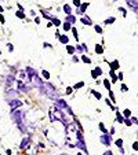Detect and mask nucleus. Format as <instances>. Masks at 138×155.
<instances>
[{
    "label": "nucleus",
    "mask_w": 138,
    "mask_h": 155,
    "mask_svg": "<svg viewBox=\"0 0 138 155\" xmlns=\"http://www.w3.org/2000/svg\"><path fill=\"white\" fill-rule=\"evenodd\" d=\"M112 1H116V0H112Z\"/></svg>",
    "instance_id": "5fc2aeb1"
},
{
    "label": "nucleus",
    "mask_w": 138,
    "mask_h": 155,
    "mask_svg": "<svg viewBox=\"0 0 138 155\" xmlns=\"http://www.w3.org/2000/svg\"><path fill=\"white\" fill-rule=\"evenodd\" d=\"M42 89H43V92L46 93L48 97H51V99H54V100L58 99V92L55 91V88H54L51 84H43Z\"/></svg>",
    "instance_id": "f257e3e1"
},
{
    "label": "nucleus",
    "mask_w": 138,
    "mask_h": 155,
    "mask_svg": "<svg viewBox=\"0 0 138 155\" xmlns=\"http://www.w3.org/2000/svg\"><path fill=\"white\" fill-rule=\"evenodd\" d=\"M99 129L102 130V133H108V130L105 129V126H104V124H102V122H99Z\"/></svg>",
    "instance_id": "bb28decb"
},
{
    "label": "nucleus",
    "mask_w": 138,
    "mask_h": 155,
    "mask_svg": "<svg viewBox=\"0 0 138 155\" xmlns=\"http://www.w3.org/2000/svg\"><path fill=\"white\" fill-rule=\"evenodd\" d=\"M84 87V82H79V84L75 85V89H78V88H83Z\"/></svg>",
    "instance_id": "f704fd0d"
},
{
    "label": "nucleus",
    "mask_w": 138,
    "mask_h": 155,
    "mask_svg": "<svg viewBox=\"0 0 138 155\" xmlns=\"http://www.w3.org/2000/svg\"><path fill=\"white\" fill-rule=\"evenodd\" d=\"M73 4L76 6V7H80V4H82V3H80V0H73Z\"/></svg>",
    "instance_id": "58836bf2"
},
{
    "label": "nucleus",
    "mask_w": 138,
    "mask_h": 155,
    "mask_svg": "<svg viewBox=\"0 0 138 155\" xmlns=\"http://www.w3.org/2000/svg\"><path fill=\"white\" fill-rule=\"evenodd\" d=\"M14 81H15V77H14V75H9V77H7V84L9 85H13Z\"/></svg>",
    "instance_id": "f3484780"
},
{
    "label": "nucleus",
    "mask_w": 138,
    "mask_h": 155,
    "mask_svg": "<svg viewBox=\"0 0 138 155\" xmlns=\"http://www.w3.org/2000/svg\"><path fill=\"white\" fill-rule=\"evenodd\" d=\"M137 144H138L137 141H135V143H134V144H133V148H134V150H135V151H137V148H138V146H137Z\"/></svg>",
    "instance_id": "a18cd8bd"
},
{
    "label": "nucleus",
    "mask_w": 138,
    "mask_h": 155,
    "mask_svg": "<svg viewBox=\"0 0 138 155\" xmlns=\"http://www.w3.org/2000/svg\"><path fill=\"white\" fill-rule=\"evenodd\" d=\"M124 115H126V117H130V115H131V111H130L129 109H126L124 110Z\"/></svg>",
    "instance_id": "4c0bfd02"
},
{
    "label": "nucleus",
    "mask_w": 138,
    "mask_h": 155,
    "mask_svg": "<svg viewBox=\"0 0 138 155\" xmlns=\"http://www.w3.org/2000/svg\"><path fill=\"white\" fill-rule=\"evenodd\" d=\"M95 52H97V54H102V52H104V47L99 45V44H97V45H95Z\"/></svg>",
    "instance_id": "dca6fc26"
},
{
    "label": "nucleus",
    "mask_w": 138,
    "mask_h": 155,
    "mask_svg": "<svg viewBox=\"0 0 138 155\" xmlns=\"http://www.w3.org/2000/svg\"><path fill=\"white\" fill-rule=\"evenodd\" d=\"M104 85H105V88L108 89V91H111V82H109V80L104 81Z\"/></svg>",
    "instance_id": "5701e85b"
},
{
    "label": "nucleus",
    "mask_w": 138,
    "mask_h": 155,
    "mask_svg": "<svg viewBox=\"0 0 138 155\" xmlns=\"http://www.w3.org/2000/svg\"><path fill=\"white\" fill-rule=\"evenodd\" d=\"M13 50H14V47L11 44H9V51H13Z\"/></svg>",
    "instance_id": "603ef678"
},
{
    "label": "nucleus",
    "mask_w": 138,
    "mask_h": 155,
    "mask_svg": "<svg viewBox=\"0 0 138 155\" xmlns=\"http://www.w3.org/2000/svg\"><path fill=\"white\" fill-rule=\"evenodd\" d=\"M51 23H54L55 26H60L61 25V21L58 19V18H52V22H51Z\"/></svg>",
    "instance_id": "4be33fe9"
},
{
    "label": "nucleus",
    "mask_w": 138,
    "mask_h": 155,
    "mask_svg": "<svg viewBox=\"0 0 138 155\" xmlns=\"http://www.w3.org/2000/svg\"><path fill=\"white\" fill-rule=\"evenodd\" d=\"M127 4L134 10V13H137V0H127Z\"/></svg>",
    "instance_id": "1a4fd4ad"
},
{
    "label": "nucleus",
    "mask_w": 138,
    "mask_h": 155,
    "mask_svg": "<svg viewBox=\"0 0 138 155\" xmlns=\"http://www.w3.org/2000/svg\"><path fill=\"white\" fill-rule=\"evenodd\" d=\"M42 74H43V77L46 78V80H48V78H50V73H48V71L43 70V73H42Z\"/></svg>",
    "instance_id": "c85d7f7f"
},
{
    "label": "nucleus",
    "mask_w": 138,
    "mask_h": 155,
    "mask_svg": "<svg viewBox=\"0 0 138 155\" xmlns=\"http://www.w3.org/2000/svg\"><path fill=\"white\" fill-rule=\"evenodd\" d=\"M29 143H30V137H25L21 141V146H19V147H21L22 150H25V148H28V147H29Z\"/></svg>",
    "instance_id": "6e6552de"
},
{
    "label": "nucleus",
    "mask_w": 138,
    "mask_h": 155,
    "mask_svg": "<svg viewBox=\"0 0 138 155\" xmlns=\"http://www.w3.org/2000/svg\"><path fill=\"white\" fill-rule=\"evenodd\" d=\"M82 22H83V23H84V25H88V26L91 25V19H90V18H86V17H83V18H82Z\"/></svg>",
    "instance_id": "aec40b11"
},
{
    "label": "nucleus",
    "mask_w": 138,
    "mask_h": 155,
    "mask_svg": "<svg viewBox=\"0 0 138 155\" xmlns=\"http://www.w3.org/2000/svg\"><path fill=\"white\" fill-rule=\"evenodd\" d=\"M75 50H78V51H83V48H82V45H78Z\"/></svg>",
    "instance_id": "8fccbe9b"
},
{
    "label": "nucleus",
    "mask_w": 138,
    "mask_h": 155,
    "mask_svg": "<svg viewBox=\"0 0 138 155\" xmlns=\"http://www.w3.org/2000/svg\"><path fill=\"white\" fill-rule=\"evenodd\" d=\"M17 17L24 19V18H25V14H24V11H17Z\"/></svg>",
    "instance_id": "c756f323"
},
{
    "label": "nucleus",
    "mask_w": 138,
    "mask_h": 155,
    "mask_svg": "<svg viewBox=\"0 0 138 155\" xmlns=\"http://www.w3.org/2000/svg\"><path fill=\"white\" fill-rule=\"evenodd\" d=\"M120 91H123V92H127V91H129V88H127V85H121V88H120Z\"/></svg>",
    "instance_id": "e433bc0d"
},
{
    "label": "nucleus",
    "mask_w": 138,
    "mask_h": 155,
    "mask_svg": "<svg viewBox=\"0 0 138 155\" xmlns=\"http://www.w3.org/2000/svg\"><path fill=\"white\" fill-rule=\"evenodd\" d=\"M60 41L62 43V44H68V41H69L68 36H60Z\"/></svg>",
    "instance_id": "a211bd4d"
},
{
    "label": "nucleus",
    "mask_w": 138,
    "mask_h": 155,
    "mask_svg": "<svg viewBox=\"0 0 138 155\" xmlns=\"http://www.w3.org/2000/svg\"><path fill=\"white\" fill-rule=\"evenodd\" d=\"M111 69H112V71L117 70V69H119V62H117V60H113V62L111 63Z\"/></svg>",
    "instance_id": "ddd939ff"
},
{
    "label": "nucleus",
    "mask_w": 138,
    "mask_h": 155,
    "mask_svg": "<svg viewBox=\"0 0 138 155\" xmlns=\"http://www.w3.org/2000/svg\"><path fill=\"white\" fill-rule=\"evenodd\" d=\"M18 91H19V92H28V91H29V87L25 85L22 81H19V82H18Z\"/></svg>",
    "instance_id": "0eeeda50"
},
{
    "label": "nucleus",
    "mask_w": 138,
    "mask_h": 155,
    "mask_svg": "<svg viewBox=\"0 0 138 155\" xmlns=\"http://www.w3.org/2000/svg\"><path fill=\"white\" fill-rule=\"evenodd\" d=\"M64 11H65V14H66V15H70V13H72V10H70V6L65 4V6H64Z\"/></svg>",
    "instance_id": "2eb2a0df"
},
{
    "label": "nucleus",
    "mask_w": 138,
    "mask_h": 155,
    "mask_svg": "<svg viewBox=\"0 0 138 155\" xmlns=\"http://www.w3.org/2000/svg\"><path fill=\"white\" fill-rule=\"evenodd\" d=\"M115 21H116L115 18H109V19H106V21H105V23H106V25H111V23H113Z\"/></svg>",
    "instance_id": "473e14b6"
},
{
    "label": "nucleus",
    "mask_w": 138,
    "mask_h": 155,
    "mask_svg": "<svg viewBox=\"0 0 138 155\" xmlns=\"http://www.w3.org/2000/svg\"><path fill=\"white\" fill-rule=\"evenodd\" d=\"M109 96H111L112 102H115V95H113V92H112V91H109Z\"/></svg>",
    "instance_id": "ea45409f"
},
{
    "label": "nucleus",
    "mask_w": 138,
    "mask_h": 155,
    "mask_svg": "<svg viewBox=\"0 0 138 155\" xmlns=\"http://www.w3.org/2000/svg\"><path fill=\"white\" fill-rule=\"evenodd\" d=\"M111 77H112V82H116L117 81V75L113 73V71H111Z\"/></svg>",
    "instance_id": "b1692460"
},
{
    "label": "nucleus",
    "mask_w": 138,
    "mask_h": 155,
    "mask_svg": "<svg viewBox=\"0 0 138 155\" xmlns=\"http://www.w3.org/2000/svg\"><path fill=\"white\" fill-rule=\"evenodd\" d=\"M64 30H66V32H68V30H70V23L65 22V23H64Z\"/></svg>",
    "instance_id": "2f4dec72"
},
{
    "label": "nucleus",
    "mask_w": 138,
    "mask_h": 155,
    "mask_svg": "<svg viewBox=\"0 0 138 155\" xmlns=\"http://www.w3.org/2000/svg\"><path fill=\"white\" fill-rule=\"evenodd\" d=\"M9 104H10V107H11V111H13V110H15L17 107H21L22 102L18 100V99H11V100H9Z\"/></svg>",
    "instance_id": "39448f33"
},
{
    "label": "nucleus",
    "mask_w": 138,
    "mask_h": 155,
    "mask_svg": "<svg viewBox=\"0 0 138 155\" xmlns=\"http://www.w3.org/2000/svg\"><path fill=\"white\" fill-rule=\"evenodd\" d=\"M55 107H57V109H66V107H68V104H66V102H64V100H62V99H60V97H58V99H57V100H55Z\"/></svg>",
    "instance_id": "423d86ee"
},
{
    "label": "nucleus",
    "mask_w": 138,
    "mask_h": 155,
    "mask_svg": "<svg viewBox=\"0 0 138 155\" xmlns=\"http://www.w3.org/2000/svg\"><path fill=\"white\" fill-rule=\"evenodd\" d=\"M4 21H6L4 17H3V15H0V22H1V23H4Z\"/></svg>",
    "instance_id": "49530a36"
},
{
    "label": "nucleus",
    "mask_w": 138,
    "mask_h": 155,
    "mask_svg": "<svg viewBox=\"0 0 138 155\" xmlns=\"http://www.w3.org/2000/svg\"><path fill=\"white\" fill-rule=\"evenodd\" d=\"M95 30H97L98 33H102V28H101L99 25H95Z\"/></svg>",
    "instance_id": "c9c22d12"
},
{
    "label": "nucleus",
    "mask_w": 138,
    "mask_h": 155,
    "mask_svg": "<svg viewBox=\"0 0 138 155\" xmlns=\"http://www.w3.org/2000/svg\"><path fill=\"white\" fill-rule=\"evenodd\" d=\"M117 80H123V73H119V74H117Z\"/></svg>",
    "instance_id": "c03bdc74"
},
{
    "label": "nucleus",
    "mask_w": 138,
    "mask_h": 155,
    "mask_svg": "<svg viewBox=\"0 0 138 155\" xmlns=\"http://www.w3.org/2000/svg\"><path fill=\"white\" fill-rule=\"evenodd\" d=\"M29 78H30V81H32V84H33L34 87H37V88H42V87H43V81L37 77V74L29 75Z\"/></svg>",
    "instance_id": "7ed1b4c3"
},
{
    "label": "nucleus",
    "mask_w": 138,
    "mask_h": 155,
    "mask_svg": "<svg viewBox=\"0 0 138 155\" xmlns=\"http://www.w3.org/2000/svg\"><path fill=\"white\" fill-rule=\"evenodd\" d=\"M91 93H93V95H94V96L97 97L98 100H99V99H102V95H101V93H99V92H97V91H94V89L91 91Z\"/></svg>",
    "instance_id": "412c9836"
},
{
    "label": "nucleus",
    "mask_w": 138,
    "mask_h": 155,
    "mask_svg": "<svg viewBox=\"0 0 138 155\" xmlns=\"http://www.w3.org/2000/svg\"><path fill=\"white\" fill-rule=\"evenodd\" d=\"M18 77H19L21 81H24L25 80V73H24V71H19V73H18Z\"/></svg>",
    "instance_id": "a878e982"
},
{
    "label": "nucleus",
    "mask_w": 138,
    "mask_h": 155,
    "mask_svg": "<svg viewBox=\"0 0 138 155\" xmlns=\"http://www.w3.org/2000/svg\"><path fill=\"white\" fill-rule=\"evenodd\" d=\"M72 29V32H73V36H75V38H79V34H78V29L76 28H70Z\"/></svg>",
    "instance_id": "7c9ffc66"
},
{
    "label": "nucleus",
    "mask_w": 138,
    "mask_h": 155,
    "mask_svg": "<svg viewBox=\"0 0 138 155\" xmlns=\"http://www.w3.org/2000/svg\"><path fill=\"white\" fill-rule=\"evenodd\" d=\"M104 155H113V152H112V151H106Z\"/></svg>",
    "instance_id": "09e8293b"
},
{
    "label": "nucleus",
    "mask_w": 138,
    "mask_h": 155,
    "mask_svg": "<svg viewBox=\"0 0 138 155\" xmlns=\"http://www.w3.org/2000/svg\"><path fill=\"white\" fill-rule=\"evenodd\" d=\"M82 60H83L84 63H90V62H91V59L88 58V56H83V58H82Z\"/></svg>",
    "instance_id": "72a5a7b5"
},
{
    "label": "nucleus",
    "mask_w": 138,
    "mask_h": 155,
    "mask_svg": "<svg viewBox=\"0 0 138 155\" xmlns=\"http://www.w3.org/2000/svg\"><path fill=\"white\" fill-rule=\"evenodd\" d=\"M66 22H68V23H75V22H76V18H75L73 15H66Z\"/></svg>",
    "instance_id": "f8f14e48"
},
{
    "label": "nucleus",
    "mask_w": 138,
    "mask_h": 155,
    "mask_svg": "<svg viewBox=\"0 0 138 155\" xmlns=\"http://www.w3.org/2000/svg\"><path fill=\"white\" fill-rule=\"evenodd\" d=\"M0 13H3V7L1 6H0Z\"/></svg>",
    "instance_id": "864d4df0"
},
{
    "label": "nucleus",
    "mask_w": 138,
    "mask_h": 155,
    "mask_svg": "<svg viewBox=\"0 0 138 155\" xmlns=\"http://www.w3.org/2000/svg\"><path fill=\"white\" fill-rule=\"evenodd\" d=\"M43 45L46 47V48H50V47H51V44H48V43H44Z\"/></svg>",
    "instance_id": "de8ad7c7"
},
{
    "label": "nucleus",
    "mask_w": 138,
    "mask_h": 155,
    "mask_svg": "<svg viewBox=\"0 0 138 155\" xmlns=\"http://www.w3.org/2000/svg\"><path fill=\"white\" fill-rule=\"evenodd\" d=\"M0 55H1V54H0Z\"/></svg>",
    "instance_id": "6e6d98bb"
},
{
    "label": "nucleus",
    "mask_w": 138,
    "mask_h": 155,
    "mask_svg": "<svg viewBox=\"0 0 138 155\" xmlns=\"http://www.w3.org/2000/svg\"><path fill=\"white\" fill-rule=\"evenodd\" d=\"M115 111H116V118H117V122H120V124H121V122H124V118H123V117L120 115V113H119L117 110H115Z\"/></svg>",
    "instance_id": "6ab92c4d"
},
{
    "label": "nucleus",
    "mask_w": 138,
    "mask_h": 155,
    "mask_svg": "<svg viewBox=\"0 0 138 155\" xmlns=\"http://www.w3.org/2000/svg\"><path fill=\"white\" fill-rule=\"evenodd\" d=\"M24 115L25 114L19 111V110H13V113H11V118L14 119V122H17V124H21L22 119H24Z\"/></svg>",
    "instance_id": "f03ea898"
},
{
    "label": "nucleus",
    "mask_w": 138,
    "mask_h": 155,
    "mask_svg": "<svg viewBox=\"0 0 138 155\" xmlns=\"http://www.w3.org/2000/svg\"><path fill=\"white\" fill-rule=\"evenodd\" d=\"M116 146L119 147V148H123V140H121V139L116 140Z\"/></svg>",
    "instance_id": "393cba45"
},
{
    "label": "nucleus",
    "mask_w": 138,
    "mask_h": 155,
    "mask_svg": "<svg viewBox=\"0 0 138 155\" xmlns=\"http://www.w3.org/2000/svg\"><path fill=\"white\" fill-rule=\"evenodd\" d=\"M124 122H126V125H129V126H131L133 124H131V121L130 119H124Z\"/></svg>",
    "instance_id": "79ce46f5"
},
{
    "label": "nucleus",
    "mask_w": 138,
    "mask_h": 155,
    "mask_svg": "<svg viewBox=\"0 0 138 155\" xmlns=\"http://www.w3.org/2000/svg\"><path fill=\"white\" fill-rule=\"evenodd\" d=\"M42 15H43L44 18H47V19H52V15H50V14H48V11H44V10H42Z\"/></svg>",
    "instance_id": "4468645a"
},
{
    "label": "nucleus",
    "mask_w": 138,
    "mask_h": 155,
    "mask_svg": "<svg viewBox=\"0 0 138 155\" xmlns=\"http://www.w3.org/2000/svg\"><path fill=\"white\" fill-rule=\"evenodd\" d=\"M130 121H131V124H135V122H137V118L134 117V118H133V119H130Z\"/></svg>",
    "instance_id": "3c124183"
},
{
    "label": "nucleus",
    "mask_w": 138,
    "mask_h": 155,
    "mask_svg": "<svg viewBox=\"0 0 138 155\" xmlns=\"http://www.w3.org/2000/svg\"><path fill=\"white\" fill-rule=\"evenodd\" d=\"M99 141L102 143L104 146H111V141H112V137L109 133H104L101 137H99Z\"/></svg>",
    "instance_id": "20e7f679"
},
{
    "label": "nucleus",
    "mask_w": 138,
    "mask_h": 155,
    "mask_svg": "<svg viewBox=\"0 0 138 155\" xmlns=\"http://www.w3.org/2000/svg\"><path fill=\"white\" fill-rule=\"evenodd\" d=\"M66 51H68L69 54H73V52H75V48H73V47H70V45H66Z\"/></svg>",
    "instance_id": "cd10ccee"
},
{
    "label": "nucleus",
    "mask_w": 138,
    "mask_h": 155,
    "mask_svg": "<svg viewBox=\"0 0 138 155\" xmlns=\"http://www.w3.org/2000/svg\"><path fill=\"white\" fill-rule=\"evenodd\" d=\"M72 91H73V88H66V95H69V93H72Z\"/></svg>",
    "instance_id": "37998d69"
},
{
    "label": "nucleus",
    "mask_w": 138,
    "mask_h": 155,
    "mask_svg": "<svg viewBox=\"0 0 138 155\" xmlns=\"http://www.w3.org/2000/svg\"><path fill=\"white\" fill-rule=\"evenodd\" d=\"M119 11H120V13L123 14L124 17H126V15H127V13H126V10H124V8H121V7H120V8H119Z\"/></svg>",
    "instance_id": "a19ab883"
},
{
    "label": "nucleus",
    "mask_w": 138,
    "mask_h": 155,
    "mask_svg": "<svg viewBox=\"0 0 138 155\" xmlns=\"http://www.w3.org/2000/svg\"><path fill=\"white\" fill-rule=\"evenodd\" d=\"M87 7H88V3H83V4H80V8L78 10V14H84L86 13Z\"/></svg>",
    "instance_id": "9b49d317"
},
{
    "label": "nucleus",
    "mask_w": 138,
    "mask_h": 155,
    "mask_svg": "<svg viewBox=\"0 0 138 155\" xmlns=\"http://www.w3.org/2000/svg\"><path fill=\"white\" fill-rule=\"evenodd\" d=\"M102 74V70L99 69V67H95L94 70H93V73H91V75H93V78H97L98 75H101Z\"/></svg>",
    "instance_id": "9d476101"
}]
</instances>
